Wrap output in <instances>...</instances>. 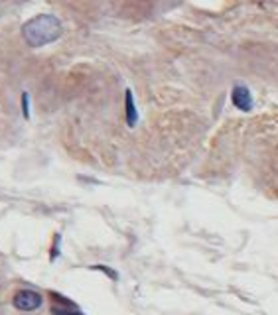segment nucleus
<instances>
[{
  "label": "nucleus",
  "mask_w": 278,
  "mask_h": 315,
  "mask_svg": "<svg viewBox=\"0 0 278 315\" xmlns=\"http://www.w3.org/2000/svg\"><path fill=\"white\" fill-rule=\"evenodd\" d=\"M231 101L233 105L237 106L239 110L243 112H249L253 108V97H251V91L245 87V85H235L233 91H231Z\"/></svg>",
  "instance_id": "obj_3"
},
{
  "label": "nucleus",
  "mask_w": 278,
  "mask_h": 315,
  "mask_svg": "<svg viewBox=\"0 0 278 315\" xmlns=\"http://www.w3.org/2000/svg\"><path fill=\"white\" fill-rule=\"evenodd\" d=\"M124 110H126V124L132 128V126H136V122H138V112H136V106H134V97H132V91L130 89H126L124 91Z\"/></svg>",
  "instance_id": "obj_4"
},
{
  "label": "nucleus",
  "mask_w": 278,
  "mask_h": 315,
  "mask_svg": "<svg viewBox=\"0 0 278 315\" xmlns=\"http://www.w3.org/2000/svg\"><path fill=\"white\" fill-rule=\"evenodd\" d=\"M52 314L54 315H83L81 312H67V310H57V308L52 312Z\"/></svg>",
  "instance_id": "obj_6"
},
{
  "label": "nucleus",
  "mask_w": 278,
  "mask_h": 315,
  "mask_svg": "<svg viewBox=\"0 0 278 315\" xmlns=\"http://www.w3.org/2000/svg\"><path fill=\"white\" fill-rule=\"evenodd\" d=\"M63 34V26L54 14H40L22 26V38L32 48H42L56 42Z\"/></svg>",
  "instance_id": "obj_1"
},
{
  "label": "nucleus",
  "mask_w": 278,
  "mask_h": 315,
  "mask_svg": "<svg viewBox=\"0 0 278 315\" xmlns=\"http://www.w3.org/2000/svg\"><path fill=\"white\" fill-rule=\"evenodd\" d=\"M12 304H14V308L20 310V312H36V310L42 308L44 298H42L38 292H34V290H20V292L14 296Z\"/></svg>",
  "instance_id": "obj_2"
},
{
  "label": "nucleus",
  "mask_w": 278,
  "mask_h": 315,
  "mask_svg": "<svg viewBox=\"0 0 278 315\" xmlns=\"http://www.w3.org/2000/svg\"><path fill=\"white\" fill-rule=\"evenodd\" d=\"M22 112H24V118H30V97H28V93H22Z\"/></svg>",
  "instance_id": "obj_5"
},
{
  "label": "nucleus",
  "mask_w": 278,
  "mask_h": 315,
  "mask_svg": "<svg viewBox=\"0 0 278 315\" xmlns=\"http://www.w3.org/2000/svg\"><path fill=\"white\" fill-rule=\"evenodd\" d=\"M95 268H97V270H103L105 274H109V276H111L112 280H116V274H114L112 270H109V268H105V266H95Z\"/></svg>",
  "instance_id": "obj_7"
}]
</instances>
